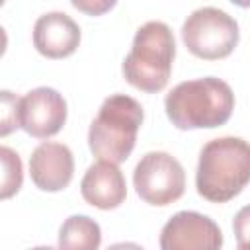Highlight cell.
Instances as JSON below:
<instances>
[{"mask_svg":"<svg viewBox=\"0 0 250 250\" xmlns=\"http://www.w3.org/2000/svg\"><path fill=\"white\" fill-rule=\"evenodd\" d=\"M176 57V39L164 21H146L133 37L129 55L123 61V76L137 90L156 94L170 80Z\"/></svg>","mask_w":250,"mask_h":250,"instance_id":"obj_3","label":"cell"},{"mask_svg":"<svg viewBox=\"0 0 250 250\" xmlns=\"http://www.w3.org/2000/svg\"><path fill=\"white\" fill-rule=\"evenodd\" d=\"M31 182L41 191L64 189L74 174V158L66 145L45 141L37 145L29 156Z\"/></svg>","mask_w":250,"mask_h":250,"instance_id":"obj_9","label":"cell"},{"mask_svg":"<svg viewBox=\"0 0 250 250\" xmlns=\"http://www.w3.org/2000/svg\"><path fill=\"white\" fill-rule=\"evenodd\" d=\"M4 2H6V0H0V6H2V4H4Z\"/></svg>","mask_w":250,"mask_h":250,"instance_id":"obj_18","label":"cell"},{"mask_svg":"<svg viewBox=\"0 0 250 250\" xmlns=\"http://www.w3.org/2000/svg\"><path fill=\"white\" fill-rule=\"evenodd\" d=\"M64 121L66 102L55 88H33L20 102V127L35 139H49L57 135Z\"/></svg>","mask_w":250,"mask_h":250,"instance_id":"obj_8","label":"cell"},{"mask_svg":"<svg viewBox=\"0 0 250 250\" xmlns=\"http://www.w3.org/2000/svg\"><path fill=\"white\" fill-rule=\"evenodd\" d=\"M223 246L219 225L197 211L176 213L160 230L162 250H217Z\"/></svg>","mask_w":250,"mask_h":250,"instance_id":"obj_7","label":"cell"},{"mask_svg":"<svg viewBox=\"0 0 250 250\" xmlns=\"http://www.w3.org/2000/svg\"><path fill=\"white\" fill-rule=\"evenodd\" d=\"M232 4H236V6H240V8H246L248 6V0H230Z\"/></svg>","mask_w":250,"mask_h":250,"instance_id":"obj_17","label":"cell"},{"mask_svg":"<svg viewBox=\"0 0 250 250\" xmlns=\"http://www.w3.org/2000/svg\"><path fill=\"white\" fill-rule=\"evenodd\" d=\"M117 0H70V4L86 16H102L115 6Z\"/></svg>","mask_w":250,"mask_h":250,"instance_id":"obj_15","label":"cell"},{"mask_svg":"<svg viewBox=\"0 0 250 250\" xmlns=\"http://www.w3.org/2000/svg\"><path fill=\"white\" fill-rule=\"evenodd\" d=\"M23 184V164L20 154L0 145V199L14 197Z\"/></svg>","mask_w":250,"mask_h":250,"instance_id":"obj_13","label":"cell"},{"mask_svg":"<svg viewBox=\"0 0 250 250\" xmlns=\"http://www.w3.org/2000/svg\"><path fill=\"white\" fill-rule=\"evenodd\" d=\"M141 104L125 94L104 100L88 129V146L98 160L113 164L125 162L135 148L137 133L143 125Z\"/></svg>","mask_w":250,"mask_h":250,"instance_id":"obj_4","label":"cell"},{"mask_svg":"<svg viewBox=\"0 0 250 250\" xmlns=\"http://www.w3.org/2000/svg\"><path fill=\"white\" fill-rule=\"evenodd\" d=\"M250 180V148L240 137L209 141L201 152L195 172L197 193L211 203L236 197Z\"/></svg>","mask_w":250,"mask_h":250,"instance_id":"obj_2","label":"cell"},{"mask_svg":"<svg viewBox=\"0 0 250 250\" xmlns=\"http://www.w3.org/2000/svg\"><path fill=\"white\" fill-rule=\"evenodd\" d=\"M102 244L100 225L88 215H70L59 230V246L66 250H96Z\"/></svg>","mask_w":250,"mask_h":250,"instance_id":"obj_12","label":"cell"},{"mask_svg":"<svg viewBox=\"0 0 250 250\" xmlns=\"http://www.w3.org/2000/svg\"><path fill=\"white\" fill-rule=\"evenodd\" d=\"M80 193L84 201L90 203L92 207L104 211L117 209L127 197L125 176L117 164L107 160H98L86 170L80 182Z\"/></svg>","mask_w":250,"mask_h":250,"instance_id":"obj_11","label":"cell"},{"mask_svg":"<svg viewBox=\"0 0 250 250\" xmlns=\"http://www.w3.org/2000/svg\"><path fill=\"white\" fill-rule=\"evenodd\" d=\"M164 109L178 129H215L230 119L234 94L221 78H193L176 84L166 94Z\"/></svg>","mask_w":250,"mask_h":250,"instance_id":"obj_1","label":"cell"},{"mask_svg":"<svg viewBox=\"0 0 250 250\" xmlns=\"http://www.w3.org/2000/svg\"><path fill=\"white\" fill-rule=\"evenodd\" d=\"M133 186L137 195L150 205H170L184 195L186 172L184 166L168 152H146L135 166Z\"/></svg>","mask_w":250,"mask_h":250,"instance_id":"obj_6","label":"cell"},{"mask_svg":"<svg viewBox=\"0 0 250 250\" xmlns=\"http://www.w3.org/2000/svg\"><path fill=\"white\" fill-rule=\"evenodd\" d=\"M6 47H8V35H6V29L0 25V57L6 53Z\"/></svg>","mask_w":250,"mask_h":250,"instance_id":"obj_16","label":"cell"},{"mask_svg":"<svg viewBox=\"0 0 250 250\" xmlns=\"http://www.w3.org/2000/svg\"><path fill=\"white\" fill-rule=\"evenodd\" d=\"M80 27L64 12H49L33 25V47L47 59H64L78 49Z\"/></svg>","mask_w":250,"mask_h":250,"instance_id":"obj_10","label":"cell"},{"mask_svg":"<svg viewBox=\"0 0 250 250\" xmlns=\"http://www.w3.org/2000/svg\"><path fill=\"white\" fill-rule=\"evenodd\" d=\"M20 102L18 94L0 90V137H8L20 129Z\"/></svg>","mask_w":250,"mask_h":250,"instance_id":"obj_14","label":"cell"},{"mask_svg":"<svg viewBox=\"0 0 250 250\" xmlns=\"http://www.w3.org/2000/svg\"><path fill=\"white\" fill-rule=\"evenodd\" d=\"M238 23L227 12L203 6L188 16L182 25V41L188 51L203 61L229 57L238 43Z\"/></svg>","mask_w":250,"mask_h":250,"instance_id":"obj_5","label":"cell"}]
</instances>
